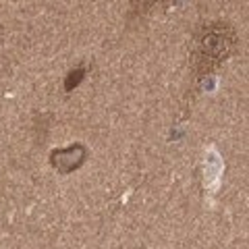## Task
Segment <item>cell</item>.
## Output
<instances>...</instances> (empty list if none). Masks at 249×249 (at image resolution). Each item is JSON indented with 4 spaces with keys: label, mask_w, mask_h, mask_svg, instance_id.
Masks as SVG:
<instances>
[{
    "label": "cell",
    "mask_w": 249,
    "mask_h": 249,
    "mask_svg": "<svg viewBox=\"0 0 249 249\" xmlns=\"http://www.w3.org/2000/svg\"><path fill=\"white\" fill-rule=\"evenodd\" d=\"M222 173H224V162L222 156L218 154V150L212 145L206 150V158H204V183L206 189L210 193H216L218 187L222 181Z\"/></svg>",
    "instance_id": "obj_1"
}]
</instances>
